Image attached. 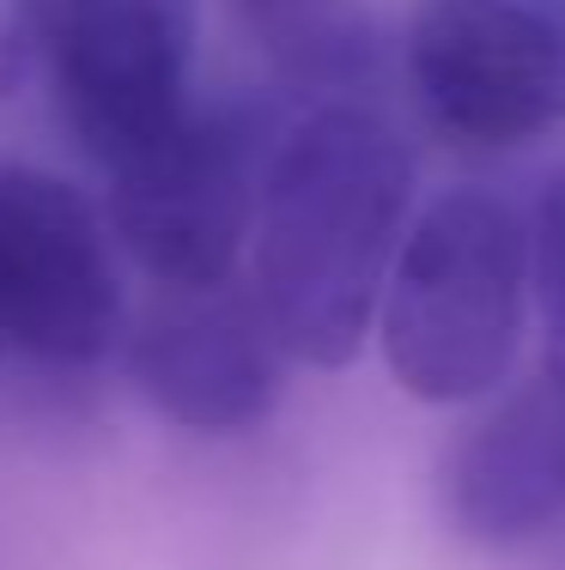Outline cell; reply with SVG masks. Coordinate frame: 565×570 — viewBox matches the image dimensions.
I'll list each match as a JSON object with an SVG mask.
<instances>
[{
    "mask_svg": "<svg viewBox=\"0 0 565 570\" xmlns=\"http://www.w3.org/2000/svg\"><path fill=\"white\" fill-rule=\"evenodd\" d=\"M123 334L128 297L91 200L37 165H0V346L74 371Z\"/></svg>",
    "mask_w": 565,
    "mask_h": 570,
    "instance_id": "cell-5",
    "label": "cell"
},
{
    "mask_svg": "<svg viewBox=\"0 0 565 570\" xmlns=\"http://www.w3.org/2000/svg\"><path fill=\"white\" fill-rule=\"evenodd\" d=\"M128 376L158 419L195 438H244L274 419L292 352L250 285H158L128 316Z\"/></svg>",
    "mask_w": 565,
    "mask_h": 570,
    "instance_id": "cell-7",
    "label": "cell"
},
{
    "mask_svg": "<svg viewBox=\"0 0 565 570\" xmlns=\"http://www.w3.org/2000/svg\"><path fill=\"white\" fill-rule=\"evenodd\" d=\"M529 309V219L493 188H444L408 225L377 309V346L408 401L480 406L517 364Z\"/></svg>",
    "mask_w": 565,
    "mask_h": 570,
    "instance_id": "cell-2",
    "label": "cell"
},
{
    "mask_svg": "<svg viewBox=\"0 0 565 570\" xmlns=\"http://www.w3.org/2000/svg\"><path fill=\"white\" fill-rule=\"evenodd\" d=\"M438 510L475 547H523L565 515V389L535 371L438 461Z\"/></svg>",
    "mask_w": 565,
    "mask_h": 570,
    "instance_id": "cell-8",
    "label": "cell"
},
{
    "mask_svg": "<svg viewBox=\"0 0 565 570\" xmlns=\"http://www.w3.org/2000/svg\"><path fill=\"white\" fill-rule=\"evenodd\" d=\"M201 0H61L49 86L98 170L171 134L195 104Z\"/></svg>",
    "mask_w": 565,
    "mask_h": 570,
    "instance_id": "cell-6",
    "label": "cell"
},
{
    "mask_svg": "<svg viewBox=\"0 0 565 570\" xmlns=\"http://www.w3.org/2000/svg\"><path fill=\"white\" fill-rule=\"evenodd\" d=\"M413 213V153L377 104L286 121L250 237V292L304 371H347L377 334Z\"/></svg>",
    "mask_w": 565,
    "mask_h": 570,
    "instance_id": "cell-1",
    "label": "cell"
},
{
    "mask_svg": "<svg viewBox=\"0 0 565 570\" xmlns=\"http://www.w3.org/2000/svg\"><path fill=\"white\" fill-rule=\"evenodd\" d=\"M0 352H7V346H0Z\"/></svg>",
    "mask_w": 565,
    "mask_h": 570,
    "instance_id": "cell-12",
    "label": "cell"
},
{
    "mask_svg": "<svg viewBox=\"0 0 565 570\" xmlns=\"http://www.w3.org/2000/svg\"><path fill=\"white\" fill-rule=\"evenodd\" d=\"M401 67L444 140L535 146L565 128V0H408Z\"/></svg>",
    "mask_w": 565,
    "mask_h": 570,
    "instance_id": "cell-4",
    "label": "cell"
},
{
    "mask_svg": "<svg viewBox=\"0 0 565 570\" xmlns=\"http://www.w3.org/2000/svg\"><path fill=\"white\" fill-rule=\"evenodd\" d=\"M61 0H0V104H19L37 79H49Z\"/></svg>",
    "mask_w": 565,
    "mask_h": 570,
    "instance_id": "cell-11",
    "label": "cell"
},
{
    "mask_svg": "<svg viewBox=\"0 0 565 570\" xmlns=\"http://www.w3.org/2000/svg\"><path fill=\"white\" fill-rule=\"evenodd\" d=\"M535 243V322H542V376L565 389V170L547 176V188L529 207Z\"/></svg>",
    "mask_w": 565,
    "mask_h": 570,
    "instance_id": "cell-10",
    "label": "cell"
},
{
    "mask_svg": "<svg viewBox=\"0 0 565 570\" xmlns=\"http://www.w3.org/2000/svg\"><path fill=\"white\" fill-rule=\"evenodd\" d=\"M255 56L311 104H371L377 19L366 0H225Z\"/></svg>",
    "mask_w": 565,
    "mask_h": 570,
    "instance_id": "cell-9",
    "label": "cell"
},
{
    "mask_svg": "<svg viewBox=\"0 0 565 570\" xmlns=\"http://www.w3.org/2000/svg\"><path fill=\"white\" fill-rule=\"evenodd\" d=\"M280 121L244 91L195 98L110 176V237L153 285H232L250 262Z\"/></svg>",
    "mask_w": 565,
    "mask_h": 570,
    "instance_id": "cell-3",
    "label": "cell"
}]
</instances>
